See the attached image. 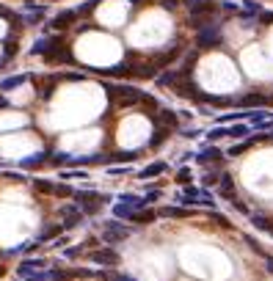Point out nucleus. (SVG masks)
I'll return each instance as SVG.
<instances>
[{
  "label": "nucleus",
  "instance_id": "obj_12",
  "mask_svg": "<svg viewBox=\"0 0 273 281\" xmlns=\"http://www.w3.org/2000/svg\"><path fill=\"white\" fill-rule=\"evenodd\" d=\"M168 135H171V127H163V124H155V132H152V138H149V149H158V146H163Z\"/></svg>",
  "mask_w": 273,
  "mask_h": 281
},
{
  "label": "nucleus",
  "instance_id": "obj_25",
  "mask_svg": "<svg viewBox=\"0 0 273 281\" xmlns=\"http://www.w3.org/2000/svg\"><path fill=\"white\" fill-rule=\"evenodd\" d=\"M190 179H193V174H190V168H179V174H177V182H179V185H190Z\"/></svg>",
  "mask_w": 273,
  "mask_h": 281
},
{
  "label": "nucleus",
  "instance_id": "obj_1",
  "mask_svg": "<svg viewBox=\"0 0 273 281\" xmlns=\"http://www.w3.org/2000/svg\"><path fill=\"white\" fill-rule=\"evenodd\" d=\"M75 204L83 209V215H97L105 204H110V196H102L97 190H75Z\"/></svg>",
  "mask_w": 273,
  "mask_h": 281
},
{
  "label": "nucleus",
  "instance_id": "obj_4",
  "mask_svg": "<svg viewBox=\"0 0 273 281\" xmlns=\"http://www.w3.org/2000/svg\"><path fill=\"white\" fill-rule=\"evenodd\" d=\"M58 215H61V226L63 229H75V226L83 221V209L78 207V204H63L61 209H58Z\"/></svg>",
  "mask_w": 273,
  "mask_h": 281
},
{
  "label": "nucleus",
  "instance_id": "obj_16",
  "mask_svg": "<svg viewBox=\"0 0 273 281\" xmlns=\"http://www.w3.org/2000/svg\"><path fill=\"white\" fill-rule=\"evenodd\" d=\"M75 17H78V11H75V9L63 11V14H58L55 20H53V28H55V31H61V28H69V25L75 22Z\"/></svg>",
  "mask_w": 273,
  "mask_h": 281
},
{
  "label": "nucleus",
  "instance_id": "obj_28",
  "mask_svg": "<svg viewBox=\"0 0 273 281\" xmlns=\"http://www.w3.org/2000/svg\"><path fill=\"white\" fill-rule=\"evenodd\" d=\"M130 171H132V166H113V168L108 166V174H130Z\"/></svg>",
  "mask_w": 273,
  "mask_h": 281
},
{
  "label": "nucleus",
  "instance_id": "obj_2",
  "mask_svg": "<svg viewBox=\"0 0 273 281\" xmlns=\"http://www.w3.org/2000/svg\"><path fill=\"white\" fill-rule=\"evenodd\" d=\"M224 42V36H221V25L218 22H207V25L199 28V33H196V47H201V50H207V47H218Z\"/></svg>",
  "mask_w": 273,
  "mask_h": 281
},
{
  "label": "nucleus",
  "instance_id": "obj_24",
  "mask_svg": "<svg viewBox=\"0 0 273 281\" xmlns=\"http://www.w3.org/2000/svg\"><path fill=\"white\" fill-rule=\"evenodd\" d=\"M132 213V207H127V204H113V215H116V218H127V215H130Z\"/></svg>",
  "mask_w": 273,
  "mask_h": 281
},
{
  "label": "nucleus",
  "instance_id": "obj_32",
  "mask_svg": "<svg viewBox=\"0 0 273 281\" xmlns=\"http://www.w3.org/2000/svg\"><path fill=\"white\" fill-rule=\"evenodd\" d=\"M270 138H273V135H270Z\"/></svg>",
  "mask_w": 273,
  "mask_h": 281
},
{
  "label": "nucleus",
  "instance_id": "obj_6",
  "mask_svg": "<svg viewBox=\"0 0 273 281\" xmlns=\"http://www.w3.org/2000/svg\"><path fill=\"white\" fill-rule=\"evenodd\" d=\"M193 160L199 163V166H216V163L224 160V152H221L218 146H213V144H210V146H204L201 152H196Z\"/></svg>",
  "mask_w": 273,
  "mask_h": 281
},
{
  "label": "nucleus",
  "instance_id": "obj_23",
  "mask_svg": "<svg viewBox=\"0 0 273 281\" xmlns=\"http://www.w3.org/2000/svg\"><path fill=\"white\" fill-rule=\"evenodd\" d=\"M33 187H36V190H42V193H55V185L47 182V179H33Z\"/></svg>",
  "mask_w": 273,
  "mask_h": 281
},
{
  "label": "nucleus",
  "instance_id": "obj_15",
  "mask_svg": "<svg viewBox=\"0 0 273 281\" xmlns=\"http://www.w3.org/2000/svg\"><path fill=\"white\" fill-rule=\"evenodd\" d=\"M262 138H265V135H254V138H246V140H240V144H235L229 152H226V155H229V157H240L243 152H248L254 144H257V140H262Z\"/></svg>",
  "mask_w": 273,
  "mask_h": 281
},
{
  "label": "nucleus",
  "instance_id": "obj_7",
  "mask_svg": "<svg viewBox=\"0 0 273 281\" xmlns=\"http://www.w3.org/2000/svg\"><path fill=\"white\" fill-rule=\"evenodd\" d=\"M270 99L265 97V94H246V97H237L235 99V105H240V108H265V105H268Z\"/></svg>",
  "mask_w": 273,
  "mask_h": 281
},
{
  "label": "nucleus",
  "instance_id": "obj_11",
  "mask_svg": "<svg viewBox=\"0 0 273 281\" xmlns=\"http://www.w3.org/2000/svg\"><path fill=\"white\" fill-rule=\"evenodd\" d=\"M127 218L141 224V226H147V224H152V221H158V213H155V209H147V207H138V209H132Z\"/></svg>",
  "mask_w": 273,
  "mask_h": 281
},
{
  "label": "nucleus",
  "instance_id": "obj_19",
  "mask_svg": "<svg viewBox=\"0 0 273 281\" xmlns=\"http://www.w3.org/2000/svg\"><path fill=\"white\" fill-rule=\"evenodd\" d=\"M58 177L66 182V179H83V177H89V171H83V168H63Z\"/></svg>",
  "mask_w": 273,
  "mask_h": 281
},
{
  "label": "nucleus",
  "instance_id": "obj_5",
  "mask_svg": "<svg viewBox=\"0 0 273 281\" xmlns=\"http://www.w3.org/2000/svg\"><path fill=\"white\" fill-rule=\"evenodd\" d=\"M89 262L113 267V265H119V254L113 248H94V251H89Z\"/></svg>",
  "mask_w": 273,
  "mask_h": 281
},
{
  "label": "nucleus",
  "instance_id": "obj_20",
  "mask_svg": "<svg viewBox=\"0 0 273 281\" xmlns=\"http://www.w3.org/2000/svg\"><path fill=\"white\" fill-rule=\"evenodd\" d=\"M251 224L257 226V229H262V232H273V221L265 218V215H257V213H254L251 215Z\"/></svg>",
  "mask_w": 273,
  "mask_h": 281
},
{
  "label": "nucleus",
  "instance_id": "obj_9",
  "mask_svg": "<svg viewBox=\"0 0 273 281\" xmlns=\"http://www.w3.org/2000/svg\"><path fill=\"white\" fill-rule=\"evenodd\" d=\"M218 193H221V198H226V201H235V198H237L235 182H232L229 174H221V177H218Z\"/></svg>",
  "mask_w": 273,
  "mask_h": 281
},
{
  "label": "nucleus",
  "instance_id": "obj_3",
  "mask_svg": "<svg viewBox=\"0 0 273 281\" xmlns=\"http://www.w3.org/2000/svg\"><path fill=\"white\" fill-rule=\"evenodd\" d=\"M130 237V226L119 224V221H108L105 229H102V243L113 245V243H121V240Z\"/></svg>",
  "mask_w": 273,
  "mask_h": 281
},
{
  "label": "nucleus",
  "instance_id": "obj_10",
  "mask_svg": "<svg viewBox=\"0 0 273 281\" xmlns=\"http://www.w3.org/2000/svg\"><path fill=\"white\" fill-rule=\"evenodd\" d=\"M196 215V209L193 207H163L158 213V218H193Z\"/></svg>",
  "mask_w": 273,
  "mask_h": 281
},
{
  "label": "nucleus",
  "instance_id": "obj_31",
  "mask_svg": "<svg viewBox=\"0 0 273 281\" xmlns=\"http://www.w3.org/2000/svg\"><path fill=\"white\" fill-rule=\"evenodd\" d=\"M268 234H270V237H273V232H268Z\"/></svg>",
  "mask_w": 273,
  "mask_h": 281
},
{
  "label": "nucleus",
  "instance_id": "obj_8",
  "mask_svg": "<svg viewBox=\"0 0 273 281\" xmlns=\"http://www.w3.org/2000/svg\"><path fill=\"white\" fill-rule=\"evenodd\" d=\"M50 262L47 259H22V265L17 267V273H20V278L25 281L31 273H36V270H42V267H47Z\"/></svg>",
  "mask_w": 273,
  "mask_h": 281
},
{
  "label": "nucleus",
  "instance_id": "obj_18",
  "mask_svg": "<svg viewBox=\"0 0 273 281\" xmlns=\"http://www.w3.org/2000/svg\"><path fill=\"white\" fill-rule=\"evenodd\" d=\"M47 160H50L47 152H39V155H33V157H25L20 166H22V168H36V166H42V163H47Z\"/></svg>",
  "mask_w": 273,
  "mask_h": 281
},
{
  "label": "nucleus",
  "instance_id": "obj_26",
  "mask_svg": "<svg viewBox=\"0 0 273 281\" xmlns=\"http://www.w3.org/2000/svg\"><path fill=\"white\" fill-rule=\"evenodd\" d=\"M210 218L216 221V224H221L224 229H229V221H226V215H221V213H216V209H210Z\"/></svg>",
  "mask_w": 273,
  "mask_h": 281
},
{
  "label": "nucleus",
  "instance_id": "obj_27",
  "mask_svg": "<svg viewBox=\"0 0 273 281\" xmlns=\"http://www.w3.org/2000/svg\"><path fill=\"white\" fill-rule=\"evenodd\" d=\"M257 20L262 22V25H273V11H259Z\"/></svg>",
  "mask_w": 273,
  "mask_h": 281
},
{
  "label": "nucleus",
  "instance_id": "obj_30",
  "mask_svg": "<svg viewBox=\"0 0 273 281\" xmlns=\"http://www.w3.org/2000/svg\"><path fill=\"white\" fill-rule=\"evenodd\" d=\"M80 251H83V248H78V245H75V248H66V251H63V256H66V259H75Z\"/></svg>",
  "mask_w": 273,
  "mask_h": 281
},
{
  "label": "nucleus",
  "instance_id": "obj_21",
  "mask_svg": "<svg viewBox=\"0 0 273 281\" xmlns=\"http://www.w3.org/2000/svg\"><path fill=\"white\" fill-rule=\"evenodd\" d=\"M100 276L105 281H135L132 276H124V273H119V270H102Z\"/></svg>",
  "mask_w": 273,
  "mask_h": 281
},
{
  "label": "nucleus",
  "instance_id": "obj_17",
  "mask_svg": "<svg viewBox=\"0 0 273 281\" xmlns=\"http://www.w3.org/2000/svg\"><path fill=\"white\" fill-rule=\"evenodd\" d=\"M251 124H226V138H248Z\"/></svg>",
  "mask_w": 273,
  "mask_h": 281
},
{
  "label": "nucleus",
  "instance_id": "obj_13",
  "mask_svg": "<svg viewBox=\"0 0 273 281\" xmlns=\"http://www.w3.org/2000/svg\"><path fill=\"white\" fill-rule=\"evenodd\" d=\"M28 78L31 75H11V78H6V80H0V94H6V91H11V89H17V86H25L28 83Z\"/></svg>",
  "mask_w": 273,
  "mask_h": 281
},
{
  "label": "nucleus",
  "instance_id": "obj_14",
  "mask_svg": "<svg viewBox=\"0 0 273 281\" xmlns=\"http://www.w3.org/2000/svg\"><path fill=\"white\" fill-rule=\"evenodd\" d=\"M166 163L163 160H158V163H149L147 168H141V171H138V179H152V177H160V174L166 171Z\"/></svg>",
  "mask_w": 273,
  "mask_h": 281
},
{
  "label": "nucleus",
  "instance_id": "obj_22",
  "mask_svg": "<svg viewBox=\"0 0 273 281\" xmlns=\"http://www.w3.org/2000/svg\"><path fill=\"white\" fill-rule=\"evenodd\" d=\"M63 232V226H53V229H47V232H42L36 237V243H47V240H53V237H58V234Z\"/></svg>",
  "mask_w": 273,
  "mask_h": 281
},
{
  "label": "nucleus",
  "instance_id": "obj_29",
  "mask_svg": "<svg viewBox=\"0 0 273 281\" xmlns=\"http://www.w3.org/2000/svg\"><path fill=\"white\" fill-rule=\"evenodd\" d=\"M218 177H221V174H207V177H204V187H210V185H218Z\"/></svg>",
  "mask_w": 273,
  "mask_h": 281
}]
</instances>
